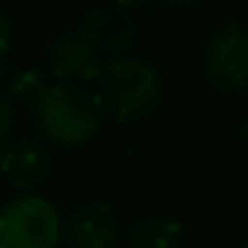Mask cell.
Wrapping results in <instances>:
<instances>
[{
	"instance_id": "6da1fadb",
	"label": "cell",
	"mask_w": 248,
	"mask_h": 248,
	"mask_svg": "<svg viewBox=\"0 0 248 248\" xmlns=\"http://www.w3.org/2000/svg\"><path fill=\"white\" fill-rule=\"evenodd\" d=\"M32 112L40 136L56 147L88 144L91 139H96V134L104 125V118H107L96 91L86 86H75V83L46 86Z\"/></svg>"
},
{
	"instance_id": "7a4b0ae2",
	"label": "cell",
	"mask_w": 248,
	"mask_h": 248,
	"mask_svg": "<svg viewBox=\"0 0 248 248\" xmlns=\"http://www.w3.org/2000/svg\"><path fill=\"white\" fill-rule=\"evenodd\" d=\"M102 107L120 123H134L152 115L163 102V75L141 56L120 54L102 64L96 78Z\"/></svg>"
},
{
	"instance_id": "3957f363",
	"label": "cell",
	"mask_w": 248,
	"mask_h": 248,
	"mask_svg": "<svg viewBox=\"0 0 248 248\" xmlns=\"http://www.w3.org/2000/svg\"><path fill=\"white\" fill-rule=\"evenodd\" d=\"M62 230L59 208L43 195L27 192L0 208V248H59Z\"/></svg>"
},
{
	"instance_id": "277c9868",
	"label": "cell",
	"mask_w": 248,
	"mask_h": 248,
	"mask_svg": "<svg viewBox=\"0 0 248 248\" xmlns=\"http://www.w3.org/2000/svg\"><path fill=\"white\" fill-rule=\"evenodd\" d=\"M205 80L219 93H240L248 83V38L240 22L214 32L203 54Z\"/></svg>"
},
{
	"instance_id": "5b68a950",
	"label": "cell",
	"mask_w": 248,
	"mask_h": 248,
	"mask_svg": "<svg viewBox=\"0 0 248 248\" xmlns=\"http://www.w3.org/2000/svg\"><path fill=\"white\" fill-rule=\"evenodd\" d=\"M62 237L67 248H115L120 237L118 211L107 200H88L64 221Z\"/></svg>"
},
{
	"instance_id": "8992f818",
	"label": "cell",
	"mask_w": 248,
	"mask_h": 248,
	"mask_svg": "<svg viewBox=\"0 0 248 248\" xmlns=\"http://www.w3.org/2000/svg\"><path fill=\"white\" fill-rule=\"evenodd\" d=\"M78 32L99 51L107 56L128 54L134 43L139 40V24L131 16V11L123 8H93L83 16Z\"/></svg>"
},
{
	"instance_id": "52a82bcc",
	"label": "cell",
	"mask_w": 248,
	"mask_h": 248,
	"mask_svg": "<svg viewBox=\"0 0 248 248\" xmlns=\"http://www.w3.org/2000/svg\"><path fill=\"white\" fill-rule=\"evenodd\" d=\"M102 54L78 30L56 38L48 51V67L59 83H75V86L93 83L102 72Z\"/></svg>"
},
{
	"instance_id": "ba28073f",
	"label": "cell",
	"mask_w": 248,
	"mask_h": 248,
	"mask_svg": "<svg viewBox=\"0 0 248 248\" xmlns=\"http://www.w3.org/2000/svg\"><path fill=\"white\" fill-rule=\"evenodd\" d=\"M51 168H54L51 152L35 139L8 141L0 150V176L14 189H22V192L35 189L51 176Z\"/></svg>"
},
{
	"instance_id": "9c48e42d",
	"label": "cell",
	"mask_w": 248,
	"mask_h": 248,
	"mask_svg": "<svg viewBox=\"0 0 248 248\" xmlns=\"http://www.w3.org/2000/svg\"><path fill=\"white\" fill-rule=\"evenodd\" d=\"M187 230L184 221L168 214H150L144 219L134 221L128 232L131 248H182Z\"/></svg>"
},
{
	"instance_id": "30bf717a",
	"label": "cell",
	"mask_w": 248,
	"mask_h": 248,
	"mask_svg": "<svg viewBox=\"0 0 248 248\" xmlns=\"http://www.w3.org/2000/svg\"><path fill=\"white\" fill-rule=\"evenodd\" d=\"M46 91V80L40 72L35 70H19L16 75L11 78V86H8L6 96L11 102L27 104V107H35V102L40 99V93Z\"/></svg>"
},
{
	"instance_id": "8fae6325",
	"label": "cell",
	"mask_w": 248,
	"mask_h": 248,
	"mask_svg": "<svg viewBox=\"0 0 248 248\" xmlns=\"http://www.w3.org/2000/svg\"><path fill=\"white\" fill-rule=\"evenodd\" d=\"M14 131V102L0 91V150L11 141Z\"/></svg>"
},
{
	"instance_id": "7c38bea8",
	"label": "cell",
	"mask_w": 248,
	"mask_h": 248,
	"mask_svg": "<svg viewBox=\"0 0 248 248\" xmlns=\"http://www.w3.org/2000/svg\"><path fill=\"white\" fill-rule=\"evenodd\" d=\"M11 40H14L11 19H8V14L0 8V75H3V70H6L8 51H11Z\"/></svg>"
},
{
	"instance_id": "4fadbf2b",
	"label": "cell",
	"mask_w": 248,
	"mask_h": 248,
	"mask_svg": "<svg viewBox=\"0 0 248 248\" xmlns=\"http://www.w3.org/2000/svg\"><path fill=\"white\" fill-rule=\"evenodd\" d=\"M166 6H173V8H198L203 6V3H208V0H163Z\"/></svg>"
},
{
	"instance_id": "5bb4252c",
	"label": "cell",
	"mask_w": 248,
	"mask_h": 248,
	"mask_svg": "<svg viewBox=\"0 0 248 248\" xmlns=\"http://www.w3.org/2000/svg\"><path fill=\"white\" fill-rule=\"evenodd\" d=\"M118 8H123V11H134V8H141V6H147L150 0H112Z\"/></svg>"
},
{
	"instance_id": "9a60e30c",
	"label": "cell",
	"mask_w": 248,
	"mask_h": 248,
	"mask_svg": "<svg viewBox=\"0 0 248 248\" xmlns=\"http://www.w3.org/2000/svg\"><path fill=\"white\" fill-rule=\"evenodd\" d=\"M235 248H246V243H237V246Z\"/></svg>"
},
{
	"instance_id": "2e32d148",
	"label": "cell",
	"mask_w": 248,
	"mask_h": 248,
	"mask_svg": "<svg viewBox=\"0 0 248 248\" xmlns=\"http://www.w3.org/2000/svg\"><path fill=\"white\" fill-rule=\"evenodd\" d=\"M62 3H75V0H62Z\"/></svg>"
}]
</instances>
